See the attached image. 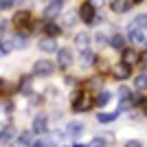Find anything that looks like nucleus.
Returning <instances> with one entry per match:
<instances>
[{
  "label": "nucleus",
  "instance_id": "1",
  "mask_svg": "<svg viewBox=\"0 0 147 147\" xmlns=\"http://www.w3.org/2000/svg\"><path fill=\"white\" fill-rule=\"evenodd\" d=\"M33 73H35L37 77H49V75L55 73V64L51 59H37L35 66H33Z\"/></svg>",
  "mask_w": 147,
  "mask_h": 147
},
{
  "label": "nucleus",
  "instance_id": "6",
  "mask_svg": "<svg viewBox=\"0 0 147 147\" xmlns=\"http://www.w3.org/2000/svg\"><path fill=\"white\" fill-rule=\"evenodd\" d=\"M57 64H59L61 68H68L70 64H73V53H70L68 49L57 51Z\"/></svg>",
  "mask_w": 147,
  "mask_h": 147
},
{
  "label": "nucleus",
  "instance_id": "17",
  "mask_svg": "<svg viewBox=\"0 0 147 147\" xmlns=\"http://www.w3.org/2000/svg\"><path fill=\"white\" fill-rule=\"evenodd\" d=\"M114 119H117V112H103V114L97 117V121L99 123H112Z\"/></svg>",
  "mask_w": 147,
  "mask_h": 147
},
{
  "label": "nucleus",
  "instance_id": "4",
  "mask_svg": "<svg viewBox=\"0 0 147 147\" xmlns=\"http://www.w3.org/2000/svg\"><path fill=\"white\" fill-rule=\"evenodd\" d=\"M129 40L136 44H147V31L141 29V26H129Z\"/></svg>",
  "mask_w": 147,
  "mask_h": 147
},
{
  "label": "nucleus",
  "instance_id": "3",
  "mask_svg": "<svg viewBox=\"0 0 147 147\" xmlns=\"http://www.w3.org/2000/svg\"><path fill=\"white\" fill-rule=\"evenodd\" d=\"M73 103H75V110L77 112H86L90 110V105H92V99L88 97V94H84V92H73Z\"/></svg>",
  "mask_w": 147,
  "mask_h": 147
},
{
  "label": "nucleus",
  "instance_id": "31",
  "mask_svg": "<svg viewBox=\"0 0 147 147\" xmlns=\"http://www.w3.org/2000/svg\"><path fill=\"white\" fill-rule=\"evenodd\" d=\"M134 2H143V0H134Z\"/></svg>",
  "mask_w": 147,
  "mask_h": 147
},
{
  "label": "nucleus",
  "instance_id": "7",
  "mask_svg": "<svg viewBox=\"0 0 147 147\" xmlns=\"http://www.w3.org/2000/svg\"><path fill=\"white\" fill-rule=\"evenodd\" d=\"M112 75H114V79H127L129 77V66L127 64H117L114 70H112Z\"/></svg>",
  "mask_w": 147,
  "mask_h": 147
},
{
  "label": "nucleus",
  "instance_id": "19",
  "mask_svg": "<svg viewBox=\"0 0 147 147\" xmlns=\"http://www.w3.org/2000/svg\"><path fill=\"white\" fill-rule=\"evenodd\" d=\"M81 61H84V64H92V61H94V53L88 51V49H84L81 51Z\"/></svg>",
  "mask_w": 147,
  "mask_h": 147
},
{
  "label": "nucleus",
  "instance_id": "2",
  "mask_svg": "<svg viewBox=\"0 0 147 147\" xmlns=\"http://www.w3.org/2000/svg\"><path fill=\"white\" fill-rule=\"evenodd\" d=\"M79 16L84 22H88V24H94V22H99L97 13H94V5L92 2H84V5L79 7Z\"/></svg>",
  "mask_w": 147,
  "mask_h": 147
},
{
  "label": "nucleus",
  "instance_id": "12",
  "mask_svg": "<svg viewBox=\"0 0 147 147\" xmlns=\"http://www.w3.org/2000/svg\"><path fill=\"white\" fill-rule=\"evenodd\" d=\"M13 136H16V129L9 125V127H5L0 132V143H2V145H9V143L13 141Z\"/></svg>",
  "mask_w": 147,
  "mask_h": 147
},
{
  "label": "nucleus",
  "instance_id": "16",
  "mask_svg": "<svg viewBox=\"0 0 147 147\" xmlns=\"http://www.w3.org/2000/svg\"><path fill=\"white\" fill-rule=\"evenodd\" d=\"M33 129H35L37 134L46 132V119H44V117H37V119H35V123H33Z\"/></svg>",
  "mask_w": 147,
  "mask_h": 147
},
{
  "label": "nucleus",
  "instance_id": "23",
  "mask_svg": "<svg viewBox=\"0 0 147 147\" xmlns=\"http://www.w3.org/2000/svg\"><path fill=\"white\" fill-rule=\"evenodd\" d=\"M33 147H55V143L51 141V138H42V141H35Z\"/></svg>",
  "mask_w": 147,
  "mask_h": 147
},
{
  "label": "nucleus",
  "instance_id": "28",
  "mask_svg": "<svg viewBox=\"0 0 147 147\" xmlns=\"http://www.w3.org/2000/svg\"><path fill=\"white\" fill-rule=\"evenodd\" d=\"M125 147H141V143H138V141H127Z\"/></svg>",
  "mask_w": 147,
  "mask_h": 147
},
{
  "label": "nucleus",
  "instance_id": "32",
  "mask_svg": "<svg viewBox=\"0 0 147 147\" xmlns=\"http://www.w3.org/2000/svg\"><path fill=\"white\" fill-rule=\"evenodd\" d=\"M75 147H81V145H75Z\"/></svg>",
  "mask_w": 147,
  "mask_h": 147
},
{
  "label": "nucleus",
  "instance_id": "29",
  "mask_svg": "<svg viewBox=\"0 0 147 147\" xmlns=\"http://www.w3.org/2000/svg\"><path fill=\"white\" fill-rule=\"evenodd\" d=\"M143 110L147 112V99H145V101H143Z\"/></svg>",
  "mask_w": 147,
  "mask_h": 147
},
{
  "label": "nucleus",
  "instance_id": "24",
  "mask_svg": "<svg viewBox=\"0 0 147 147\" xmlns=\"http://www.w3.org/2000/svg\"><path fill=\"white\" fill-rule=\"evenodd\" d=\"M136 26H141V29L147 31V13H141V16L136 18Z\"/></svg>",
  "mask_w": 147,
  "mask_h": 147
},
{
  "label": "nucleus",
  "instance_id": "27",
  "mask_svg": "<svg viewBox=\"0 0 147 147\" xmlns=\"http://www.w3.org/2000/svg\"><path fill=\"white\" fill-rule=\"evenodd\" d=\"M88 147H105V141H103V138H94Z\"/></svg>",
  "mask_w": 147,
  "mask_h": 147
},
{
  "label": "nucleus",
  "instance_id": "9",
  "mask_svg": "<svg viewBox=\"0 0 147 147\" xmlns=\"http://www.w3.org/2000/svg\"><path fill=\"white\" fill-rule=\"evenodd\" d=\"M40 49L44 51V53H55L57 51V44H55V40H53V37H46V40H40Z\"/></svg>",
  "mask_w": 147,
  "mask_h": 147
},
{
  "label": "nucleus",
  "instance_id": "11",
  "mask_svg": "<svg viewBox=\"0 0 147 147\" xmlns=\"http://www.w3.org/2000/svg\"><path fill=\"white\" fill-rule=\"evenodd\" d=\"M138 57H141V55H138L134 49H125V51H123V64H127V66H129V64H136Z\"/></svg>",
  "mask_w": 147,
  "mask_h": 147
},
{
  "label": "nucleus",
  "instance_id": "22",
  "mask_svg": "<svg viewBox=\"0 0 147 147\" xmlns=\"http://www.w3.org/2000/svg\"><path fill=\"white\" fill-rule=\"evenodd\" d=\"M110 44L114 49H123V35H117V33H114V35L110 37Z\"/></svg>",
  "mask_w": 147,
  "mask_h": 147
},
{
  "label": "nucleus",
  "instance_id": "26",
  "mask_svg": "<svg viewBox=\"0 0 147 147\" xmlns=\"http://www.w3.org/2000/svg\"><path fill=\"white\" fill-rule=\"evenodd\" d=\"M13 5H16V0H0V9H2V11H7V9H11Z\"/></svg>",
  "mask_w": 147,
  "mask_h": 147
},
{
  "label": "nucleus",
  "instance_id": "30",
  "mask_svg": "<svg viewBox=\"0 0 147 147\" xmlns=\"http://www.w3.org/2000/svg\"><path fill=\"white\" fill-rule=\"evenodd\" d=\"M143 64H147V55H143Z\"/></svg>",
  "mask_w": 147,
  "mask_h": 147
},
{
  "label": "nucleus",
  "instance_id": "13",
  "mask_svg": "<svg viewBox=\"0 0 147 147\" xmlns=\"http://www.w3.org/2000/svg\"><path fill=\"white\" fill-rule=\"evenodd\" d=\"M110 7H112V11H117V13H125L129 9V0H112Z\"/></svg>",
  "mask_w": 147,
  "mask_h": 147
},
{
  "label": "nucleus",
  "instance_id": "20",
  "mask_svg": "<svg viewBox=\"0 0 147 147\" xmlns=\"http://www.w3.org/2000/svg\"><path fill=\"white\" fill-rule=\"evenodd\" d=\"M75 44L81 46V49H86V46H88V35H86V33H79V35L75 37Z\"/></svg>",
  "mask_w": 147,
  "mask_h": 147
},
{
  "label": "nucleus",
  "instance_id": "10",
  "mask_svg": "<svg viewBox=\"0 0 147 147\" xmlns=\"http://www.w3.org/2000/svg\"><path fill=\"white\" fill-rule=\"evenodd\" d=\"M61 33V26H57L53 20H49L46 24H44V35H49V37H55V35H59Z\"/></svg>",
  "mask_w": 147,
  "mask_h": 147
},
{
  "label": "nucleus",
  "instance_id": "21",
  "mask_svg": "<svg viewBox=\"0 0 147 147\" xmlns=\"http://www.w3.org/2000/svg\"><path fill=\"white\" fill-rule=\"evenodd\" d=\"M20 145H26V147H33V138H31V134L29 132H22V134H20Z\"/></svg>",
  "mask_w": 147,
  "mask_h": 147
},
{
  "label": "nucleus",
  "instance_id": "25",
  "mask_svg": "<svg viewBox=\"0 0 147 147\" xmlns=\"http://www.w3.org/2000/svg\"><path fill=\"white\" fill-rule=\"evenodd\" d=\"M108 101H110V92H101V94H99V99H97L99 105H105Z\"/></svg>",
  "mask_w": 147,
  "mask_h": 147
},
{
  "label": "nucleus",
  "instance_id": "18",
  "mask_svg": "<svg viewBox=\"0 0 147 147\" xmlns=\"http://www.w3.org/2000/svg\"><path fill=\"white\" fill-rule=\"evenodd\" d=\"M134 86L138 88V90H147V75H138L134 79Z\"/></svg>",
  "mask_w": 147,
  "mask_h": 147
},
{
  "label": "nucleus",
  "instance_id": "14",
  "mask_svg": "<svg viewBox=\"0 0 147 147\" xmlns=\"http://www.w3.org/2000/svg\"><path fill=\"white\" fill-rule=\"evenodd\" d=\"M26 44H29V37H26L24 33H18V35H13L11 46H16V49H24Z\"/></svg>",
  "mask_w": 147,
  "mask_h": 147
},
{
  "label": "nucleus",
  "instance_id": "5",
  "mask_svg": "<svg viewBox=\"0 0 147 147\" xmlns=\"http://www.w3.org/2000/svg\"><path fill=\"white\" fill-rule=\"evenodd\" d=\"M61 7H64V0H51V2H49V7L44 9V16H46L49 20H53V18L57 16V13L61 11Z\"/></svg>",
  "mask_w": 147,
  "mask_h": 147
},
{
  "label": "nucleus",
  "instance_id": "15",
  "mask_svg": "<svg viewBox=\"0 0 147 147\" xmlns=\"http://www.w3.org/2000/svg\"><path fill=\"white\" fill-rule=\"evenodd\" d=\"M66 132H68L70 136H79L81 132H84V125H81V123H68Z\"/></svg>",
  "mask_w": 147,
  "mask_h": 147
},
{
  "label": "nucleus",
  "instance_id": "8",
  "mask_svg": "<svg viewBox=\"0 0 147 147\" xmlns=\"http://www.w3.org/2000/svg\"><path fill=\"white\" fill-rule=\"evenodd\" d=\"M31 24V13L29 11H20L18 16H16V26L18 29H24V26Z\"/></svg>",
  "mask_w": 147,
  "mask_h": 147
}]
</instances>
